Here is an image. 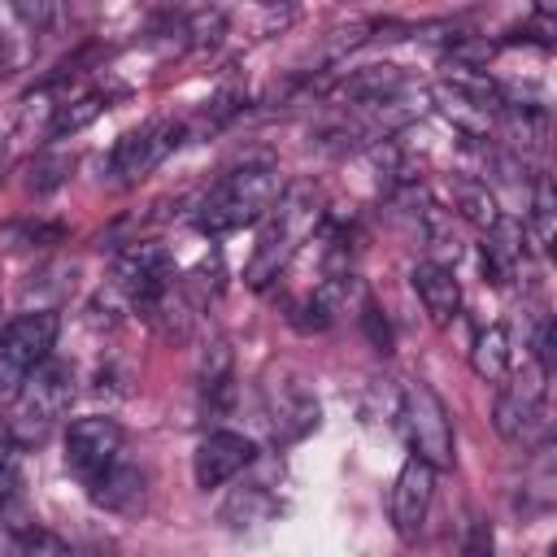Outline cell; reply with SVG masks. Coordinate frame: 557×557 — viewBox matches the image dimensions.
<instances>
[{"label":"cell","instance_id":"cell-24","mask_svg":"<svg viewBox=\"0 0 557 557\" xmlns=\"http://www.w3.org/2000/svg\"><path fill=\"white\" fill-rule=\"evenodd\" d=\"M22 553H26V557H74V548H70L61 535L39 531V527L22 535Z\"/></svg>","mask_w":557,"mask_h":557},{"label":"cell","instance_id":"cell-10","mask_svg":"<svg viewBox=\"0 0 557 557\" xmlns=\"http://www.w3.org/2000/svg\"><path fill=\"white\" fill-rule=\"evenodd\" d=\"M492 422H496L500 440L531 444L544 431V374L531 370V374L505 383L500 396H496V405H492Z\"/></svg>","mask_w":557,"mask_h":557},{"label":"cell","instance_id":"cell-9","mask_svg":"<svg viewBox=\"0 0 557 557\" xmlns=\"http://www.w3.org/2000/svg\"><path fill=\"white\" fill-rule=\"evenodd\" d=\"M435 100H440V109H444L466 135H487V131L496 126L500 109H505V91H500L492 78L470 74V70L444 78L440 91H435Z\"/></svg>","mask_w":557,"mask_h":557},{"label":"cell","instance_id":"cell-23","mask_svg":"<svg viewBox=\"0 0 557 557\" xmlns=\"http://www.w3.org/2000/svg\"><path fill=\"white\" fill-rule=\"evenodd\" d=\"M17 479H22V444L9 431H0V505L13 496Z\"/></svg>","mask_w":557,"mask_h":557},{"label":"cell","instance_id":"cell-3","mask_svg":"<svg viewBox=\"0 0 557 557\" xmlns=\"http://www.w3.org/2000/svg\"><path fill=\"white\" fill-rule=\"evenodd\" d=\"M74 400V370L65 361H44L39 370H30V379L22 383V392L13 396V418H9V435L26 448L52 435V426L70 413Z\"/></svg>","mask_w":557,"mask_h":557},{"label":"cell","instance_id":"cell-13","mask_svg":"<svg viewBox=\"0 0 557 557\" xmlns=\"http://www.w3.org/2000/svg\"><path fill=\"white\" fill-rule=\"evenodd\" d=\"M265 400H270V426H274V440L283 444H296L305 440L313 426H318V400L313 392L300 383V379H274L265 387Z\"/></svg>","mask_w":557,"mask_h":557},{"label":"cell","instance_id":"cell-25","mask_svg":"<svg viewBox=\"0 0 557 557\" xmlns=\"http://www.w3.org/2000/svg\"><path fill=\"white\" fill-rule=\"evenodd\" d=\"M457 557H492V527L483 518H470L466 522V535H461Z\"/></svg>","mask_w":557,"mask_h":557},{"label":"cell","instance_id":"cell-17","mask_svg":"<svg viewBox=\"0 0 557 557\" xmlns=\"http://www.w3.org/2000/svg\"><path fill=\"white\" fill-rule=\"evenodd\" d=\"M487 235V244H483V270H492L496 278H509L518 265H522V222H513V218H496V226L492 231H483Z\"/></svg>","mask_w":557,"mask_h":557},{"label":"cell","instance_id":"cell-2","mask_svg":"<svg viewBox=\"0 0 557 557\" xmlns=\"http://www.w3.org/2000/svg\"><path fill=\"white\" fill-rule=\"evenodd\" d=\"M278 196H283V174L274 165H239L222 183H213V191L200 200L196 231H205L213 239L244 231V226L261 222Z\"/></svg>","mask_w":557,"mask_h":557},{"label":"cell","instance_id":"cell-6","mask_svg":"<svg viewBox=\"0 0 557 557\" xmlns=\"http://www.w3.org/2000/svg\"><path fill=\"white\" fill-rule=\"evenodd\" d=\"M113 292L131 305V309H148L157 305L165 292H174V261L161 244H131L117 265H113Z\"/></svg>","mask_w":557,"mask_h":557},{"label":"cell","instance_id":"cell-11","mask_svg":"<svg viewBox=\"0 0 557 557\" xmlns=\"http://www.w3.org/2000/svg\"><path fill=\"white\" fill-rule=\"evenodd\" d=\"M252 461H257V444H252L248 435L226 431V426H213V431L200 435V444H196V453H191V479H196L200 492H209V487L231 483V479H235L239 470H248Z\"/></svg>","mask_w":557,"mask_h":557},{"label":"cell","instance_id":"cell-19","mask_svg":"<svg viewBox=\"0 0 557 557\" xmlns=\"http://www.w3.org/2000/svg\"><path fill=\"white\" fill-rule=\"evenodd\" d=\"M448 191H453V209H457L466 222H474L479 231H492V226H496L500 209H496V196L487 191V183H483V178L453 174V178H448Z\"/></svg>","mask_w":557,"mask_h":557},{"label":"cell","instance_id":"cell-16","mask_svg":"<svg viewBox=\"0 0 557 557\" xmlns=\"http://www.w3.org/2000/svg\"><path fill=\"white\" fill-rule=\"evenodd\" d=\"M144 496H148V479L131 461H117L113 470H104L91 483V500L104 505V509H113V513H135L144 505Z\"/></svg>","mask_w":557,"mask_h":557},{"label":"cell","instance_id":"cell-21","mask_svg":"<svg viewBox=\"0 0 557 557\" xmlns=\"http://www.w3.org/2000/svg\"><path fill=\"white\" fill-rule=\"evenodd\" d=\"M104 91H87V96H78V100H65V104H57V113H52V126H48V135L52 139H61V135H74V131H83L87 122H96L100 113H104Z\"/></svg>","mask_w":557,"mask_h":557},{"label":"cell","instance_id":"cell-1","mask_svg":"<svg viewBox=\"0 0 557 557\" xmlns=\"http://www.w3.org/2000/svg\"><path fill=\"white\" fill-rule=\"evenodd\" d=\"M318 226H322V209H318L313 191L309 187H283L274 209L261 218V235H257V248L244 265V283L270 287L292 265V257L309 244V235H318Z\"/></svg>","mask_w":557,"mask_h":557},{"label":"cell","instance_id":"cell-4","mask_svg":"<svg viewBox=\"0 0 557 557\" xmlns=\"http://www.w3.org/2000/svg\"><path fill=\"white\" fill-rule=\"evenodd\" d=\"M57 331H61V318L52 309L17 313L0 326V405H9L30 379V370H39L52 357Z\"/></svg>","mask_w":557,"mask_h":557},{"label":"cell","instance_id":"cell-5","mask_svg":"<svg viewBox=\"0 0 557 557\" xmlns=\"http://www.w3.org/2000/svg\"><path fill=\"white\" fill-rule=\"evenodd\" d=\"M400 426H405L409 448H413L418 461H426L431 470H448L453 466V457H457L453 418H448V405L440 400L435 387L405 383V392H400Z\"/></svg>","mask_w":557,"mask_h":557},{"label":"cell","instance_id":"cell-22","mask_svg":"<svg viewBox=\"0 0 557 557\" xmlns=\"http://www.w3.org/2000/svg\"><path fill=\"white\" fill-rule=\"evenodd\" d=\"M553 231H557V200H553L548 174H540L535 178V200H531V239H535L540 252L553 244Z\"/></svg>","mask_w":557,"mask_h":557},{"label":"cell","instance_id":"cell-18","mask_svg":"<svg viewBox=\"0 0 557 557\" xmlns=\"http://www.w3.org/2000/svg\"><path fill=\"white\" fill-rule=\"evenodd\" d=\"M470 366H474V374H479V379H487V383H500V379H509V366H513V348H509V331H505L500 322H492V326H483V331L474 335V348H470Z\"/></svg>","mask_w":557,"mask_h":557},{"label":"cell","instance_id":"cell-15","mask_svg":"<svg viewBox=\"0 0 557 557\" xmlns=\"http://www.w3.org/2000/svg\"><path fill=\"white\" fill-rule=\"evenodd\" d=\"M409 283H413L422 309L431 313V322L444 326V322L461 309V287H457V274H453L448 265H440V261H418V265L409 270Z\"/></svg>","mask_w":557,"mask_h":557},{"label":"cell","instance_id":"cell-20","mask_svg":"<svg viewBox=\"0 0 557 557\" xmlns=\"http://www.w3.org/2000/svg\"><path fill=\"white\" fill-rule=\"evenodd\" d=\"M200 396L209 409H226L235 396V361H231V344L218 339L205 361H200Z\"/></svg>","mask_w":557,"mask_h":557},{"label":"cell","instance_id":"cell-7","mask_svg":"<svg viewBox=\"0 0 557 557\" xmlns=\"http://www.w3.org/2000/svg\"><path fill=\"white\" fill-rule=\"evenodd\" d=\"M183 144V122H170V117H157V122H144L139 131H126L117 144H113V157H109V174L131 187L139 178H148L174 148Z\"/></svg>","mask_w":557,"mask_h":557},{"label":"cell","instance_id":"cell-26","mask_svg":"<svg viewBox=\"0 0 557 557\" xmlns=\"http://www.w3.org/2000/svg\"><path fill=\"white\" fill-rule=\"evenodd\" d=\"M361 318H366V326H370V339H374V348L379 352H392V331H387V322H379V309L370 305V300H361Z\"/></svg>","mask_w":557,"mask_h":557},{"label":"cell","instance_id":"cell-14","mask_svg":"<svg viewBox=\"0 0 557 557\" xmlns=\"http://www.w3.org/2000/svg\"><path fill=\"white\" fill-rule=\"evenodd\" d=\"M352 296H361V283H357V274H348V270H339V274H326L305 300H296V309H292V326L296 331H326L348 305H352Z\"/></svg>","mask_w":557,"mask_h":557},{"label":"cell","instance_id":"cell-8","mask_svg":"<svg viewBox=\"0 0 557 557\" xmlns=\"http://www.w3.org/2000/svg\"><path fill=\"white\" fill-rule=\"evenodd\" d=\"M122 461V426L104 413H91V418H74L65 426V466L70 474H78L87 487L113 470Z\"/></svg>","mask_w":557,"mask_h":557},{"label":"cell","instance_id":"cell-12","mask_svg":"<svg viewBox=\"0 0 557 557\" xmlns=\"http://www.w3.org/2000/svg\"><path fill=\"white\" fill-rule=\"evenodd\" d=\"M431 496H435V470L418 457H405V466L396 470L392 479V527L400 540H418L422 535V522L431 513Z\"/></svg>","mask_w":557,"mask_h":557}]
</instances>
